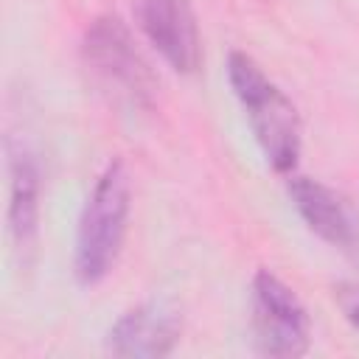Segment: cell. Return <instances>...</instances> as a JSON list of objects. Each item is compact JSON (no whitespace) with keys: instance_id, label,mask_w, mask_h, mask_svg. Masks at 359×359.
I'll use <instances>...</instances> for the list:
<instances>
[{"instance_id":"cell-1","label":"cell","mask_w":359,"mask_h":359,"mask_svg":"<svg viewBox=\"0 0 359 359\" xmlns=\"http://www.w3.org/2000/svg\"><path fill=\"white\" fill-rule=\"evenodd\" d=\"M227 79L266 163L280 174L292 171L303 143V126L292 98L258 67L255 59L238 50L227 59Z\"/></svg>"},{"instance_id":"cell-2","label":"cell","mask_w":359,"mask_h":359,"mask_svg":"<svg viewBox=\"0 0 359 359\" xmlns=\"http://www.w3.org/2000/svg\"><path fill=\"white\" fill-rule=\"evenodd\" d=\"M129 174L121 160H112L87 194L76 230V278L84 286L109 275L126 236L129 219Z\"/></svg>"},{"instance_id":"cell-3","label":"cell","mask_w":359,"mask_h":359,"mask_svg":"<svg viewBox=\"0 0 359 359\" xmlns=\"http://www.w3.org/2000/svg\"><path fill=\"white\" fill-rule=\"evenodd\" d=\"M81 53L93 81L115 104L137 109L151 101L154 79L121 17L115 14L95 17L84 34Z\"/></svg>"},{"instance_id":"cell-4","label":"cell","mask_w":359,"mask_h":359,"mask_svg":"<svg viewBox=\"0 0 359 359\" xmlns=\"http://www.w3.org/2000/svg\"><path fill=\"white\" fill-rule=\"evenodd\" d=\"M252 339L258 353L294 359L309 351L311 323L297 294L272 272L252 278Z\"/></svg>"},{"instance_id":"cell-5","label":"cell","mask_w":359,"mask_h":359,"mask_svg":"<svg viewBox=\"0 0 359 359\" xmlns=\"http://www.w3.org/2000/svg\"><path fill=\"white\" fill-rule=\"evenodd\" d=\"M180 334V309L168 300H146L112 323L107 334V351L121 359H160L177 348Z\"/></svg>"},{"instance_id":"cell-6","label":"cell","mask_w":359,"mask_h":359,"mask_svg":"<svg viewBox=\"0 0 359 359\" xmlns=\"http://www.w3.org/2000/svg\"><path fill=\"white\" fill-rule=\"evenodd\" d=\"M289 199L309 230L323 241L339 250L359 247V213L339 191L311 177H292Z\"/></svg>"},{"instance_id":"cell-7","label":"cell","mask_w":359,"mask_h":359,"mask_svg":"<svg viewBox=\"0 0 359 359\" xmlns=\"http://www.w3.org/2000/svg\"><path fill=\"white\" fill-rule=\"evenodd\" d=\"M137 17L149 42L180 73L199 67V31L191 0H137Z\"/></svg>"},{"instance_id":"cell-8","label":"cell","mask_w":359,"mask_h":359,"mask_svg":"<svg viewBox=\"0 0 359 359\" xmlns=\"http://www.w3.org/2000/svg\"><path fill=\"white\" fill-rule=\"evenodd\" d=\"M36 227H39V171L28 154H14L11 160V202H8V233L22 252V261L28 252H34L36 244Z\"/></svg>"},{"instance_id":"cell-9","label":"cell","mask_w":359,"mask_h":359,"mask_svg":"<svg viewBox=\"0 0 359 359\" xmlns=\"http://www.w3.org/2000/svg\"><path fill=\"white\" fill-rule=\"evenodd\" d=\"M334 300L342 309L345 320L359 331V283H337L334 286Z\"/></svg>"}]
</instances>
